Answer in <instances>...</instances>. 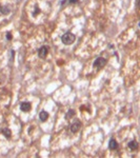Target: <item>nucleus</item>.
<instances>
[{"mask_svg":"<svg viewBox=\"0 0 140 158\" xmlns=\"http://www.w3.org/2000/svg\"><path fill=\"white\" fill-rule=\"evenodd\" d=\"M76 40V36L72 33V32H66V34H63L61 36V41L63 44L66 45H71L75 42Z\"/></svg>","mask_w":140,"mask_h":158,"instance_id":"obj_1","label":"nucleus"},{"mask_svg":"<svg viewBox=\"0 0 140 158\" xmlns=\"http://www.w3.org/2000/svg\"><path fill=\"white\" fill-rule=\"evenodd\" d=\"M106 64V59L103 58V57H98V58H96V59H95V61H94V63H93L94 68H96V69H101V68H103Z\"/></svg>","mask_w":140,"mask_h":158,"instance_id":"obj_2","label":"nucleus"},{"mask_svg":"<svg viewBox=\"0 0 140 158\" xmlns=\"http://www.w3.org/2000/svg\"><path fill=\"white\" fill-rule=\"evenodd\" d=\"M48 53V48L46 47V45H43V47H41L39 50H38V56H39V58H46V55Z\"/></svg>","mask_w":140,"mask_h":158,"instance_id":"obj_3","label":"nucleus"},{"mask_svg":"<svg viewBox=\"0 0 140 158\" xmlns=\"http://www.w3.org/2000/svg\"><path fill=\"white\" fill-rule=\"evenodd\" d=\"M31 109H32V105L28 101H23V102L20 103V110H21L22 112H24V113H26V112H28Z\"/></svg>","mask_w":140,"mask_h":158,"instance_id":"obj_4","label":"nucleus"},{"mask_svg":"<svg viewBox=\"0 0 140 158\" xmlns=\"http://www.w3.org/2000/svg\"><path fill=\"white\" fill-rule=\"evenodd\" d=\"M80 126H81V122L80 121H75L71 124L70 129H71V132L72 133H77V132L80 130Z\"/></svg>","mask_w":140,"mask_h":158,"instance_id":"obj_5","label":"nucleus"},{"mask_svg":"<svg viewBox=\"0 0 140 158\" xmlns=\"http://www.w3.org/2000/svg\"><path fill=\"white\" fill-rule=\"evenodd\" d=\"M48 113L46 111H41L39 113V119H40V121L41 122H46L48 119Z\"/></svg>","mask_w":140,"mask_h":158,"instance_id":"obj_6","label":"nucleus"},{"mask_svg":"<svg viewBox=\"0 0 140 158\" xmlns=\"http://www.w3.org/2000/svg\"><path fill=\"white\" fill-rule=\"evenodd\" d=\"M108 149H110V150H112V151H115V150H117V149H118V143H117L116 139L112 138L111 140L108 141Z\"/></svg>","mask_w":140,"mask_h":158,"instance_id":"obj_7","label":"nucleus"},{"mask_svg":"<svg viewBox=\"0 0 140 158\" xmlns=\"http://www.w3.org/2000/svg\"><path fill=\"white\" fill-rule=\"evenodd\" d=\"M128 146L130 150L135 151V150L138 149V142L136 140H132V141H130L128 143Z\"/></svg>","mask_w":140,"mask_h":158,"instance_id":"obj_8","label":"nucleus"},{"mask_svg":"<svg viewBox=\"0 0 140 158\" xmlns=\"http://www.w3.org/2000/svg\"><path fill=\"white\" fill-rule=\"evenodd\" d=\"M1 133H2V135L6 137V139H10V138H11V136H12V131L10 130L8 128L2 129V130H1Z\"/></svg>","mask_w":140,"mask_h":158,"instance_id":"obj_9","label":"nucleus"},{"mask_svg":"<svg viewBox=\"0 0 140 158\" xmlns=\"http://www.w3.org/2000/svg\"><path fill=\"white\" fill-rule=\"evenodd\" d=\"M0 12H1L3 15H8L11 13V10H10L8 7H3V6H0Z\"/></svg>","mask_w":140,"mask_h":158,"instance_id":"obj_10","label":"nucleus"},{"mask_svg":"<svg viewBox=\"0 0 140 158\" xmlns=\"http://www.w3.org/2000/svg\"><path fill=\"white\" fill-rule=\"evenodd\" d=\"M74 115H75V111H74V110H70V111L68 112V114H66V119L68 120V119L71 118V117H73Z\"/></svg>","mask_w":140,"mask_h":158,"instance_id":"obj_11","label":"nucleus"},{"mask_svg":"<svg viewBox=\"0 0 140 158\" xmlns=\"http://www.w3.org/2000/svg\"><path fill=\"white\" fill-rule=\"evenodd\" d=\"M10 53H11V57H10V60L13 61V60H14V57H15V52H14V51H11Z\"/></svg>","mask_w":140,"mask_h":158,"instance_id":"obj_12","label":"nucleus"},{"mask_svg":"<svg viewBox=\"0 0 140 158\" xmlns=\"http://www.w3.org/2000/svg\"><path fill=\"white\" fill-rule=\"evenodd\" d=\"M6 39H8V40H12V35H11V33H8V34H6Z\"/></svg>","mask_w":140,"mask_h":158,"instance_id":"obj_13","label":"nucleus"},{"mask_svg":"<svg viewBox=\"0 0 140 158\" xmlns=\"http://www.w3.org/2000/svg\"><path fill=\"white\" fill-rule=\"evenodd\" d=\"M35 9H36V11H35V13H34V15H37L38 13H40V9H39L38 7H36V8H35Z\"/></svg>","mask_w":140,"mask_h":158,"instance_id":"obj_14","label":"nucleus"},{"mask_svg":"<svg viewBox=\"0 0 140 158\" xmlns=\"http://www.w3.org/2000/svg\"><path fill=\"white\" fill-rule=\"evenodd\" d=\"M79 1V0H70V3L71 4H75V3H77Z\"/></svg>","mask_w":140,"mask_h":158,"instance_id":"obj_15","label":"nucleus"}]
</instances>
